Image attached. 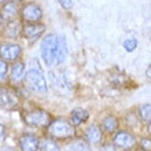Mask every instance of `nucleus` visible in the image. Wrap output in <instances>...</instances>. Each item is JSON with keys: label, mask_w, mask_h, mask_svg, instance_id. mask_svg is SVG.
I'll list each match as a JSON object with an SVG mask.
<instances>
[{"label": "nucleus", "mask_w": 151, "mask_h": 151, "mask_svg": "<svg viewBox=\"0 0 151 151\" xmlns=\"http://www.w3.org/2000/svg\"><path fill=\"white\" fill-rule=\"evenodd\" d=\"M47 127H48L47 128L48 135L56 140L70 139V137H73L76 133L74 127H73L69 121H66V119H63V118L54 119L52 122L48 124Z\"/></svg>", "instance_id": "f257e3e1"}, {"label": "nucleus", "mask_w": 151, "mask_h": 151, "mask_svg": "<svg viewBox=\"0 0 151 151\" xmlns=\"http://www.w3.org/2000/svg\"><path fill=\"white\" fill-rule=\"evenodd\" d=\"M150 74H151V68L148 66V68H147V72H146V76H147L148 80H150Z\"/></svg>", "instance_id": "bb28decb"}, {"label": "nucleus", "mask_w": 151, "mask_h": 151, "mask_svg": "<svg viewBox=\"0 0 151 151\" xmlns=\"http://www.w3.org/2000/svg\"><path fill=\"white\" fill-rule=\"evenodd\" d=\"M18 14V7L14 1H10V3H6L3 7V11H1V19L3 21H10L14 19Z\"/></svg>", "instance_id": "2eb2a0df"}, {"label": "nucleus", "mask_w": 151, "mask_h": 151, "mask_svg": "<svg viewBox=\"0 0 151 151\" xmlns=\"http://www.w3.org/2000/svg\"><path fill=\"white\" fill-rule=\"evenodd\" d=\"M41 148H43V151H59L60 150L59 144L52 139H45L44 140L43 144H41Z\"/></svg>", "instance_id": "a211bd4d"}, {"label": "nucleus", "mask_w": 151, "mask_h": 151, "mask_svg": "<svg viewBox=\"0 0 151 151\" xmlns=\"http://www.w3.org/2000/svg\"><path fill=\"white\" fill-rule=\"evenodd\" d=\"M44 30H45V26H44L43 24H39V22H36V24H29V25H26V26H24V29H22L24 36L28 40H30V41H35V40L39 39L44 33Z\"/></svg>", "instance_id": "1a4fd4ad"}, {"label": "nucleus", "mask_w": 151, "mask_h": 151, "mask_svg": "<svg viewBox=\"0 0 151 151\" xmlns=\"http://www.w3.org/2000/svg\"><path fill=\"white\" fill-rule=\"evenodd\" d=\"M102 131L98 125H91V127L87 129V133H85V137H87L88 143L91 144H99L102 142Z\"/></svg>", "instance_id": "ddd939ff"}, {"label": "nucleus", "mask_w": 151, "mask_h": 151, "mask_svg": "<svg viewBox=\"0 0 151 151\" xmlns=\"http://www.w3.org/2000/svg\"><path fill=\"white\" fill-rule=\"evenodd\" d=\"M59 3L62 4V7L66 8V10H69V8L73 6V1H72V0H59Z\"/></svg>", "instance_id": "b1692460"}, {"label": "nucleus", "mask_w": 151, "mask_h": 151, "mask_svg": "<svg viewBox=\"0 0 151 151\" xmlns=\"http://www.w3.org/2000/svg\"><path fill=\"white\" fill-rule=\"evenodd\" d=\"M140 117H142V121L144 122H150V118H151V106L150 104H143L140 107Z\"/></svg>", "instance_id": "6ab92c4d"}, {"label": "nucleus", "mask_w": 151, "mask_h": 151, "mask_svg": "<svg viewBox=\"0 0 151 151\" xmlns=\"http://www.w3.org/2000/svg\"><path fill=\"white\" fill-rule=\"evenodd\" d=\"M68 56V44L65 36L58 37V44H56V52H55V62L56 63H62L65 62Z\"/></svg>", "instance_id": "f8f14e48"}, {"label": "nucleus", "mask_w": 151, "mask_h": 151, "mask_svg": "<svg viewBox=\"0 0 151 151\" xmlns=\"http://www.w3.org/2000/svg\"><path fill=\"white\" fill-rule=\"evenodd\" d=\"M100 151H115V146L114 144H104L103 147L100 148Z\"/></svg>", "instance_id": "a878e982"}, {"label": "nucleus", "mask_w": 151, "mask_h": 151, "mask_svg": "<svg viewBox=\"0 0 151 151\" xmlns=\"http://www.w3.org/2000/svg\"><path fill=\"white\" fill-rule=\"evenodd\" d=\"M89 117L88 111L85 109H74L72 113H70V124H72L73 127H77L80 124L85 122Z\"/></svg>", "instance_id": "4468645a"}, {"label": "nucleus", "mask_w": 151, "mask_h": 151, "mask_svg": "<svg viewBox=\"0 0 151 151\" xmlns=\"http://www.w3.org/2000/svg\"><path fill=\"white\" fill-rule=\"evenodd\" d=\"M142 151H144V150H142Z\"/></svg>", "instance_id": "c756f323"}, {"label": "nucleus", "mask_w": 151, "mask_h": 151, "mask_svg": "<svg viewBox=\"0 0 151 151\" xmlns=\"http://www.w3.org/2000/svg\"><path fill=\"white\" fill-rule=\"evenodd\" d=\"M22 54V50L18 44H1L0 45V59L10 60V62H15Z\"/></svg>", "instance_id": "0eeeda50"}, {"label": "nucleus", "mask_w": 151, "mask_h": 151, "mask_svg": "<svg viewBox=\"0 0 151 151\" xmlns=\"http://www.w3.org/2000/svg\"><path fill=\"white\" fill-rule=\"evenodd\" d=\"M56 44H58L56 35H48L41 43V56H43L45 65H48V66H52L55 62Z\"/></svg>", "instance_id": "7ed1b4c3"}, {"label": "nucleus", "mask_w": 151, "mask_h": 151, "mask_svg": "<svg viewBox=\"0 0 151 151\" xmlns=\"http://www.w3.org/2000/svg\"><path fill=\"white\" fill-rule=\"evenodd\" d=\"M19 103V98L15 92L10 91V89H0V107L6 109V110H12L15 109Z\"/></svg>", "instance_id": "6e6552de"}, {"label": "nucleus", "mask_w": 151, "mask_h": 151, "mask_svg": "<svg viewBox=\"0 0 151 151\" xmlns=\"http://www.w3.org/2000/svg\"><path fill=\"white\" fill-rule=\"evenodd\" d=\"M3 151H15V150H14V148H11V147H7V148H4Z\"/></svg>", "instance_id": "cd10ccee"}, {"label": "nucleus", "mask_w": 151, "mask_h": 151, "mask_svg": "<svg viewBox=\"0 0 151 151\" xmlns=\"http://www.w3.org/2000/svg\"><path fill=\"white\" fill-rule=\"evenodd\" d=\"M22 18L24 21L29 22V24H36L41 19V17H43V11H41V7L37 6L36 3H28L25 4L24 8H22Z\"/></svg>", "instance_id": "423d86ee"}, {"label": "nucleus", "mask_w": 151, "mask_h": 151, "mask_svg": "<svg viewBox=\"0 0 151 151\" xmlns=\"http://www.w3.org/2000/svg\"><path fill=\"white\" fill-rule=\"evenodd\" d=\"M102 128H103L106 132L109 133H113V132H117L118 129V119L115 118V117H106L103 119V122H102Z\"/></svg>", "instance_id": "f3484780"}, {"label": "nucleus", "mask_w": 151, "mask_h": 151, "mask_svg": "<svg viewBox=\"0 0 151 151\" xmlns=\"http://www.w3.org/2000/svg\"><path fill=\"white\" fill-rule=\"evenodd\" d=\"M6 1H7V0H0V3H6Z\"/></svg>", "instance_id": "c85d7f7f"}, {"label": "nucleus", "mask_w": 151, "mask_h": 151, "mask_svg": "<svg viewBox=\"0 0 151 151\" xmlns=\"http://www.w3.org/2000/svg\"><path fill=\"white\" fill-rule=\"evenodd\" d=\"M113 144L122 150H132L136 146V139L131 132L128 131H118L114 136Z\"/></svg>", "instance_id": "39448f33"}, {"label": "nucleus", "mask_w": 151, "mask_h": 151, "mask_svg": "<svg viewBox=\"0 0 151 151\" xmlns=\"http://www.w3.org/2000/svg\"><path fill=\"white\" fill-rule=\"evenodd\" d=\"M150 139H143L142 140V150L150 151Z\"/></svg>", "instance_id": "5701e85b"}, {"label": "nucleus", "mask_w": 151, "mask_h": 151, "mask_svg": "<svg viewBox=\"0 0 151 151\" xmlns=\"http://www.w3.org/2000/svg\"><path fill=\"white\" fill-rule=\"evenodd\" d=\"M4 139H6V128L0 124V146L3 144V142H4Z\"/></svg>", "instance_id": "393cba45"}, {"label": "nucleus", "mask_w": 151, "mask_h": 151, "mask_svg": "<svg viewBox=\"0 0 151 151\" xmlns=\"http://www.w3.org/2000/svg\"><path fill=\"white\" fill-rule=\"evenodd\" d=\"M70 148L74 151H89V146L83 140H77L70 146Z\"/></svg>", "instance_id": "412c9836"}, {"label": "nucleus", "mask_w": 151, "mask_h": 151, "mask_svg": "<svg viewBox=\"0 0 151 151\" xmlns=\"http://www.w3.org/2000/svg\"><path fill=\"white\" fill-rule=\"evenodd\" d=\"M25 83L32 91L37 92V93H45L48 89L47 81H45V77L43 76L41 70L39 68H30L26 72V74L24 76Z\"/></svg>", "instance_id": "f03ea898"}, {"label": "nucleus", "mask_w": 151, "mask_h": 151, "mask_svg": "<svg viewBox=\"0 0 151 151\" xmlns=\"http://www.w3.org/2000/svg\"><path fill=\"white\" fill-rule=\"evenodd\" d=\"M21 151H37L40 147V140L35 135H24L19 137Z\"/></svg>", "instance_id": "9d476101"}, {"label": "nucleus", "mask_w": 151, "mask_h": 151, "mask_svg": "<svg viewBox=\"0 0 151 151\" xmlns=\"http://www.w3.org/2000/svg\"><path fill=\"white\" fill-rule=\"evenodd\" d=\"M25 76V65L22 62H15L11 68V80L12 83H19L24 80Z\"/></svg>", "instance_id": "dca6fc26"}, {"label": "nucleus", "mask_w": 151, "mask_h": 151, "mask_svg": "<svg viewBox=\"0 0 151 151\" xmlns=\"http://www.w3.org/2000/svg\"><path fill=\"white\" fill-rule=\"evenodd\" d=\"M24 121L30 127H47L48 124L51 122V117L47 111L44 110H40V109H36V110H32V111H28L24 114Z\"/></svg>", "instance_id": "20e7f679"}, {"label": "nucleus", "mask_w": 151, "mask_h": 151, "mask_svg": "<svg viewBox=\"0 0 151 151\" xmlns=\"http://www.w3.org/2000/svg\"><path fill=\"white\" fill-rule=\"evenodd\" d=\"M136 47H137V41H136L135 39H128L124 41V48H125L128 52L135 51Z\"/></svg>", "instance_id": "4be33fe9"}, {"label": "nucleus", "mask_w": 151, "mask_h": 151, "mask_svg": "<svg viewBox=\"0 0 151 151\" xmlns=\"http://www.w3.org/2000/svg\"><path fill=\"white\" fill-rule=\"evenodd\" d=\"M7 74H8V65L6 60L0 59V83H4L7 80Z\"/></svg>", "instance_id": "aec40b11"}, {"label": "nucleus", "mask_w": 151, "mask_h": 151, "mask_svg": "<svg viewBox=\"0 0 151 151\" xmlns=\"http://www.w3.org/2000/svg\"><path fill=\"white\" fill-rule=\"evenodd\" d=\"M19 32H22V25L18 19H10L4 26V36L10 39H15L19 36Z\"/></svg>", "instance_id": "9b49d317"}]
</instances>
